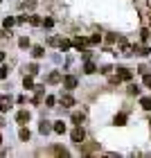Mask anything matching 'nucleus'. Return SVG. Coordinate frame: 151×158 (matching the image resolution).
<instances>
[{
  "mask_svg": "<svg viewBox=\"0 0 151 158\" xmlns=\"http://www.w3.org/2000/svg\"><path fill=\"white\" fill-rule=\"evenodd\" d=\"M18 45H20V48H30V39H27V36H23V39L18 41Z\"/></svg>",
  "mask_w": 151,
  "mask_h": 158,
  "instance_id": "nucleus-18",
  "label": "nucleus"
},
{
  "mask_svg": "<svg viewBox=\"0 0 151 158\" xmlns=\"http://www.w3.org/2000/svg\"><path fill=\"white\" fill-rule=\"evenodd\" d=\"M30 23L32 25H41V18L39 16H30Z\"/></svg>",
  "mask_w": 151,
  "mask_h": 158,
  "instance_id": "nucleus-24",
  "label": "nucleus"
},
{
  "mask_svg": "<svg viewBox=\"0 0 151 158\" xmlns=\"http://www.w3.org/2000/svg\"><path fill=\"white\" fill-rule=\"evenodd\" d=\"M72 122H75V124H79V122H84V113H75V115H72Z\"/></svg>",
  "mask_w": 151,
  "mask_h": 158,
  "instance_id": "nucleus-17",
  "label": "nucleus"
},
{
  "mask_svg": "<svg viewBox=\"0 0 151 158\" xmlns=\"http://www.w3.org/2000/svg\"><path fill=\"white\" fill-rule=\"evenodd\" d=\"M111 70H113L111 66H102V73H104V75H108V73H111Z\"/></svg>",
  "mask_w": 151,
  "mask_h": 158,
  "instance_id": "nucleus-29",
  "label": "nucleus"
},
{
  "mask_svg": "<svg viewBox=\"0 0 151 158\" xmlns=\"http://www.w3.org/2000/svg\"><path fill=\"white\" fill-rule=\"evenodd\" d=\"M149 70H151L149 66H140V73H142V75H147V73H149Z\"/></svg>",
  "mask_w": 151,
  "mask_h": 158,
  "instance_id": "nucleus-30",
  "label": "nucleus"
},
{
  "mask_svg": "<svg viewBox=\"0 0 151 158\" xmlns=\"http://www.w3.org/2000/svg\"><path fill=\"white\" fill-rule=\"evenodd\" d=\"M61 104H63V106H72V104H75V99L70 97V95H61Z\"/></svg>",
  "mask_w": 151,
  "mask_h": 158,
  "instance_id": "nucleus-11",
  "label": "nucleus"
},
{
  "mask_svg": "<svg viewBox=\"0 0 151 158\" xmlns=\"http://www.w3.org/2000/svg\"><path fill=\"white\" fill-rule=\"evenodd\" d=\"M138 93H140L138 86H129V95H138Z\"/></svg>",
  "mask_w": 151,
  "mask_h": 158,
  "instance_id": "nucleus-22",
  "label": "nucleus"
},
{
  "mask_svg": "<svg viewBox=\"0 0 151 158\" xmlns=\"http://www.w3.org/2000/svg\"><path fill=\"white\" fill-rule=\"evenodd\" d=\"M95 70H97V66H95V63H92V61H86V66H84V73L92 75V73H95Z\"/></svg>",
  "mask_w": 151,
  "mask_h": 158,
  "instance_id": "nucleus-8",
  "label": "nucleus"
},
{
  "mask_svg": "<svg viewBox=\"0 0 151 158\" xmlns=\"http://www.w3.org/2000/svg\"><path fill=\"white\" fill-rule=\"evenodd\" d=\"M14 23H16V20H14V18H5V27H7V30H9V27H11Z\"/></svg>",
  "mask_w": 151,
  "mask_h": 158,
  "instance_id": "nucleus-25",
  "label": "nucleus"
},
{
  "mask_svg": "<svg viewBox=\"0 0 151 158\" xmlns=\"http://www.w3.org/2000/svg\"><path fill=\"white\" fill-rule=\"evenodd\" d=\"M140 104H142V109L151 111V97H142V99H140Z\"/></svg>",
  "mask_w": 151,
  "mask_h": 158,
  "instance_id": "nucleus-12",
  "label": "nucleus"
},
{
  "mask_svg": "<svg viewBox=\"0 0 151 158\" xmlns=\"http://www.w3.org/2000/svg\"><path fill=\"white\" fill-rule=\"evenodd\" d=\"M124 122H126V113H120V115H115V124H124Z\"/></svg>",
  "mask_w": 151,
  "mask_h": 158,
  "instance_id": "nucleus-14",
  "label": "nucleus"
},
{
  "mask_svg": "<svg viewBox=\"0 0 151 158\" xmlns=\"http://www.w3.org/2000/svg\"><path fill=\"white\" fill-rule=\"evenodd\" d=\"M52 131H56V133H63L66 131V124H63V122L59 120V122H54V127H52Z\"/></svg>",
  "mask_w": 151,
  "mask_h": 158,
  "instance_id": "nucleus-10",
  "label": "nucleus"
},
{
  "mask_svg": "<svg viewBox=\"0 0 151 158\" xmlns=\"http://www.w3.org/2000/svg\"><path fill=\"white\" fill-rule=\"evenodd\" d=\"M43 54H45V50H43L41 45H36V48H32V56H36V59H41Z\"/></svg>",
  "mask_w": 151,
  "mask_h": 158,
  "instance_id": "nucleus-9",
  "label": "nucleus"
},
{
  "mask_svg": "<svg viewBox=\"0 0 151 158\" xmlns=\"http://www.w3.org/2000/svg\"><path fill=\"white\" fill-rule=\"evenodd\" d=\"M131 77L133 75H131V70H129V68H117V79H126V81H129Z\"/></svg>",
  "mask_w": 151,
  "mask_h": 158,
  "instance_id": "nucleus-4",
  "label": "nucleus"
},
{
  "mask_svg": "<svg viewBox=\"0 0 151 158\" xmlns=\"http://www.w3.org/2000/svg\"><path fill=\"white\" fill-rule=\"evenodd\" d=\"M86 43H88V41H86V39H75V45H77L79 50H81V48L86 45Z\"/></svg>",
  "mask_w": 151,
  "mask_h": 158,
  "instance_id": "nucleus-20",
  "label": "nucleus"
},
{
  "mask_svg": "<svg viewBox=\"0 0 151 158\" xmlns=\"http://www.w3.org/2000/svg\"><path fill=\"white\" fill-rule=\"evenodd\" d=\"M0 145H2V138H0Z\"/></svg>",
  "mask_w": 151,
  "mask_h": 158,
  "instance_id": "nucleus-32",
  "label": "nucleus"
},
{
  "mask_svg": "<svg viewBox=\"0 0 151 158\" xmlns=\"http://www.w3.org/2000/svg\"><path fill=\"white\" fill-rule=\"evenodd\" d=\"M135 52H138V54H142V56H147V54H151V50H149V48H140V50L135 48Z\"/></svg>",
  "mask_w": 151,
  "mask_h": 158,
  "instance_id": "nucleus-19",
  "label": "nucleus"
},
{
  "mask_svg": "<svg viewBox=\"0 0 151 158\" xmlns=\"http://www.w3.org/2000/svg\"><path fill=\"white\" fill-rule=\"evenodd\" d=\"M50 124H52V122H47V120H41V127H39V131H41L43 135H47L50 131H52V127H50Z\"/></svg>",
  "mask_w": 151,
  "mask_h": 158,
  "instance_id": "nucleus-5",
  "label": "nucleus"
},
{
  "mask_svg": "<svg viewBox=\"0 0 151 158\" xmlns=\"http://www.w3.org/2000/svg\"><path fill=\"white\" fill-rule=\"evenodd\" d=\"M63 84H66V88H75V86H77V77L68 75L66 79H63Z\"/></svg>",
  "mask_w": 151,
  "mask_h": 158,
  "instance_id": "nucleus-6",
  "label": "nucleus"
},
{
  "mask_svg": "<svg viewBox=\"0 0 151 158\" xmlns=\"http://www.w3.org/2000/svg\"><path fill=\"white\" fill-rule=\"evenodd\" d=\"M149 20H151V14H149Z\"/></svg>",
  "mask_w": 151,
  "mask_h": 158,
  "instance_id": "nucleus-33",
  "label": "nucleus"
},
{
  "mask_svg": "<svg viewBox=\"0 0 151 158\" xmlns=\"http://www.w3.org/2000/svg\"><path fill=\"white\" fill-rule=\"evenodd\" d=\"M23 86L30 90V88H32V77H25V79H23Z\"/></svg>",
  "mask_w": 151,
  "mask_h": 158,
  "instance_id": "nucleus-21",
  "label": "nucleus"
},
{
  "mask_svg": "<svg viewBox=\"0 0 151 158\" xmlns=\"http://www.w3.org/2000/svg\"><path fill=\"white\" fill-rule=\"evenodd\" d=\"M52 25H54L52 18H45V20H43V27H52Z\"/></svg>",
  "mask_w": 151,
  "mask_h": 158,
  "instance_id": "nucleus-26",
  "label": "nucleus"
},
{
  "mask_svg": "<svg viewBox=\"0 0 151 158\" xmlns=\"http://www.w3.org/2000/svg\"><path fill=\"white\" fill-rule=\"evenodd\" d=\"M47 81H50V84H56V81H61V75H59V73H52V75L47 77Z\"/></svg>",
  "mask_w": 151,
  "mask_h": 158,
  "instance_id": "nucleus-15",
  "label": "nucleus"
},
{
  "mask_svg": "<svg viewBox=\"0 0 151 158\" xmlns=\"http://www.w3.org/2000/svg\"><path fill=\"white\" fill-rule=\"evenodd\" d=\"M7 73H9V68L2 66V68H0V79H5V77H7Z\"/></svg>",
  "mask_w": 151,
  "mask_h": 158,
  "instance_id": "nucleus-23",
  "label": "nucleus"
},
{
  "mask_svg": "<svg viewBox=\"0 0 151 158\" xmlns=\"http://www.w3.org/2000/svg\"><path fill=\"white\" fill-rule=\"evenodd\" d=\"M18 135H20V140H30V129H20V131H18Z\"/></svg>",
  "mask_w": 151,
  "mask_h": 158,
  "instance_id": "nucleus-13",
  "label": "nucleus"
},
{
  "mask_svg": "<svg viewBox=\"0 0 151 158\" xmlns=\"http://www.w3.org/2000/svg\"><path fill=\"white\" fill-rule=\"evenodd\" d=\"M0 61H5V52H0Z\"/></svg>",
  "mask_w": 151,
  "mask_h": 158,
  "instance_id": "nucleus-31",
  "label": "nucleus"
},
{
  "mask_svg": "<svg viewBox=\"0 0 151 158\" xmlns=\"http://www.w3.org/2000/svg\"><path fill=\"white\" fill-rule=\"evenodd\" d=\"M145 86H149V88H151V75H149V73L145 75Z\"/></svg>",
  "mask_w": 151,
  "mask_h": 158,
  "instance_id": "nucleus-27",
  "label": "nucleus"
},
{
  "mask_svg": "<svg viewBox=\"0 0 151 158\" xmlns=\"http://www.w3.org/2000/svg\"><path fill=\"white\" fill-rule=\"evenodd\" d=\"M84 138H86L84 129H81V127H77L75 131H72V140H75V142H79V145H81V142H84Z\"/></svg>",
  "mask_w": 151,
  "mask_h": 158,
  "instance_id": "nucleus-3",
  "label": "nucleus"
},
{
  "mask_svg": "<svg viewBox=\"0 0 151 158\" xmlns=\"http://www.w3.org/2000/svg\"><path fill=\"white\" fill-rule=\"evenodd\" d=\"M120 43H122V54H124V56H131L133 52H135V48L133 45H129V43H124V39H117Z\"/></svg>",
  "mask_w": 151,
  "mask_h": 158,
  "instance_id": "nucleus-2",
  "label": "nucleus"
},
{
  "mask_svg": "<svg viewBox=\"0 0 151 158\" xmlns=\"http://www.w3.org/2000/svg\"><path fill=\"white\" fill-rule=\"evenodd\" d=\"M27 120H30V113H27V111H20L18 115H16V122H18V124H25Z\"/></svg>",
  "mask_w": 151,
  "mask_h": 158,
  "instance_id": "nucleus-7",
  "label": "nucleus"
},
{
  "mask_svg": "<svg viewBox=\"0 0 151 158\" xmlns=\"http://www.w3.org/2000/svg\"><path fill=\"white\" fill-rule=\"evenodd\" d=\"M27 73L30 75H39V66L36 63H30V66H27Z\"/></svg>",
  "mask_w": 151,
  "mask_h": 158,
  "instance_id": "nucleus-16",
  "label": "nucleus"
},
{
  "mask_svg": "<svg viewBox=\"0 0 151 158\" xmlns=\"http://www.w3.org/2000/svg\"><path fill=\"white\" fill-rule=\"evenodd\" d=\"M9 106H11V95H0V111L7 113Z\"/></svg>",
  "mask_w": 151,
  "mask_h": 158,
  "instance_id": "nucleus-1",
  "label": "nucleus"
},
{
  "mask_svg": "<svg viewBox=\"0 0 151 158\" xmlns=\"http://www.w3.org/2000/svg\"><path fill=\"white\" fill-rule=\"evenodd\" d=\"M140 34H142V41H147V39H149V30H142Z\"/></svg>",
  "mask_w": 151,
  "mask_h": 158,
  "instance_id": "nucleus-28",
  "label": "nucleus"
}]
</instances>
